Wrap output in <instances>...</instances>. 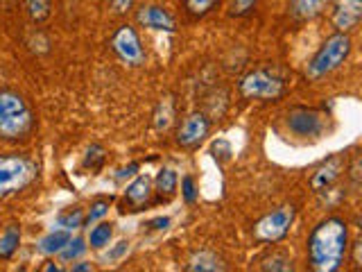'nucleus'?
<instances>
[{
  "mask_svg": "<svg viewBox=\"0 0 362 272\" xmlns=\"http://www.w3.org/2000/svg\"><path fill=\"white\" fill-rule=\"evenodd\" d=\"M349 252V227L342 218H326L315 227L308 241V261L317 272H335Z\"/></svg>",
  "mask_w": 362,
  "mask_h": 272,
  "instance_id": "f257e3e1",
  "label": "nucleus"
},
{
  "mask_svg": "<svg viewBox=\"0 0 362 272\" xmlns=\"http://www.w3.org/2000/svg\"><path fill=\"white\" fill-rule=\"evenodd\" d=\"M34 125L32 109L18 91L0 89V139H25Z\"/></svg>",
  "mask_w": 362,
  "mask_h": 272,
  "instance_id": "f03ea898",
  "label": "nucleus"
},
{
  "mask_svg": "<svg viewBox=\"0 0 362 272\" xmlns=\"http://www.w3.org/2000/svg\"><path fill=\"white\" fill-rule=\"evenodd\" d=\"M351 48H354V43H351V37L346 32H337L333 37H328L322 43V48L317 50L315 57L308 62V66H305V77H308L310 82H317V79L331 75L346 62Z\"/></svg>",
  "mask_w": 362,
  "mask_h": 272,
  "instance_id": "7ed1b4c3",
  "label": "nucleus"
},
{
  "mask_svg": "<svg viewBox=\"0 0 362 272\" xmlns=\"http://www.w3.org/2000/svg\"><path fill=\"white\" fill-rule=\"evenodd\" d=\"M37 179V164L23 154H0V198H9Z\"/></svg>",
  "mask_w": 362,
  "mask_h": 272,
  "instance_id": "20e7f679",
  "label": "nucleus"
},
{
  "mask_svg": "<svg viewBox=\"0 0 362 272\" xmlns=\"http://www.w3.org/2000/svg\"><path fill=\"white\" fill-rule=\"evenodd\" d=\"M240 94L247 100H279L286 94V82L265 68H258L240 79Z\"/></svg>",
  "mask_w": 362,
  "mask_h": 272,
  "instance_id": "39448f33",
  "label": "nucleus"
},
{
  "mask_svg": "<svg viewBox=\"0 0 362 272\" xmlns=\"http://www.w3.org/2000/svg\"><path fill=\"white\" fill-rule=\"evenodd\" d=\"M294 215H297V209H294L292 204H283V207L269 211L254 225V236L260 243L281 241V238H286V234L290 232Z\"/></svg>",
  "mask_w": 362,
  "mask_h": 272,
  "instance_id": "423d86ee",
  "label": "nucleus"
},
{
  "mask_svg": "<svg viewBox=\"0 0 362 272\" xmlns=\"http://www.w3.org/2000/svg\"><path fill=\"white\" fill-rule=\"evenodd\" d=\"M111 48L118 55V60L127 66H141L145 62V50L141 39L132 26H120L111 37Z\"/></svg>",
  "mask_w": 362,
  "mask_h": 272,
  "instance_id": "0eeeda50",
  "label": "nucleus"
},
{
  "mask_svg": "<svg viewBox=\"0 0 362 272\" xmlns=\"http://www.w3.org/2000/svg\"><path fill=\"white\" fill-rule=\"evenodd\" d=\"M209 130H211V123L204 113H190L177 130V143L181 147H195L206 139Z\"/></svg>",
  "mask_w": 362,
  "mask_h": 272,
  "instance_id": "6e6552de",
  "label": "nucleus"
},
{
  "mask_svg": "<svg viewBox=\"0 0 362 272\" xmlns=\"http://www.w3.org/2000/svg\"><path fill=\"white\" fill-rule=\"evenodd\" d=\"M346 162H344V157L342 154H335L331 157L328 162H324L320 168L315 170V175L310 179V186L315 193H324L331 188L335 181L339 179V175H342V170H344Z\"/></svg>",
  "mask_w": 362,
  "mask_h": 272,
  "instance_id": "1a4fd4ad",
  "label": "nucleus"
},
{
  "mask_svg": "<svg viewBox=\"0 0 362 272\" xmlns=\"http://www.w3.org/2000/svg\"><path fill=\"white\" fill-rule=\"evenodd\" d=\"M136 18H139L143 28L154 30V32H175L177 30V23L173 16H170V11L158 5H143Z\"/></svg>",
  "mask_w": 362,
  "mask_h": 272,
  "instance_id": "9d476101",
  "label": "nucleus"
},
{
  "mask_svg": "<svg viewBox=\"0 0 362 272\" xmlns=\"http://www.w3.org/2000/svg\"><path fill=\"white\" fill-rule=\"evenodd\" d=\"M362 18V0H337L333 11V26L337 32H351Z\"/></svg>",
  "mask_w": 362,
  "mask_h": 272,
  "instance_id": "9b49d317",
  "label": "nucleus"
},
{
  "mask_svg": "<svg viewBox=\"0 0 362 272\" xmlns=\"http://www.w3.org/2000/svg\"><path fill=\"white\" fill-rule=\"evenodd\" d=\"M331 0H290V14L299 21L317 18Z\"/></svg>",
  "mask_w": 362,
  "mask_h": 272,
  "instance_id": "f8f14e48",
  "label": "nucleus"
},
{
  "mask_svg": "<svg viewBox=\"0 0 362 272\" xmlns=\"http://www.w3.org/2000/svg\"><path fill=\"white\" fill-rule=\"evenodd\" d=\"M226 266L222 264V259L218 254H213V252H197V254H192L190 261H188V266L186 270L190 272H218V270H224Z\"/></svg>",
  "mask_w": 362,
  "mask_h": 272,
  "instance_id": "ddd939ff",
  "label": "nucleus"
},
{
  "mask_svg": "<svg viewBox=\"0 0 362 272\" xmlns=\"http://www.w3.org/2000/svg\"><path fill=\"white\" fill-rule=\"evenodd\" d=\"M71 241V232H66V230H52V232H48L45 234L41 241H39V249L43 254H48V256H52V254H59L62 249L66 247V243Z\"/></svg>",
  "mask_w": 362,
  "mask_h": 272,
  "instance_id": "4468645a",
  "label": "nucleus"
},
{
  "mask_svg": "<svg viewBox=\"0 0 362 272\" xmlns=\"http://www.w3.org/2000/svg\"><path fill=\"white\" fill-rule=\"evenodd\" d=\"M152 196V179L150 177H136L132 184L127 186V200L132 204H136V207H141V204H145L147 200H150Z\"/></svg>",
  "mask_w": 362,
  "mask_h": 272,
  "instance_id": "2eb2a0df",
  "label": "nucleus"
},
{
  "mask_svg": "<svg viewBox=\"0 0 362 272\" xmlns=\"http://www.w3.org/2000/svg\"><path fill=\"white\" fill-rule=\"evenodd\" d=\"M173 120H175V102L170 96H165L154 111V128L158 132H165L173 125Z\"/></svg>",
  "mask_w": 362,
  "mask_h": 272,
  "instance_id": "dca6fc26",
  "label": "nucleus"
},
{
  "mask_svg": "<svg viewBox=\"0 0 362 272\" xmlns=\"http://www.w3.org/2000/svg\"><path fill=\"white\" fill-rule=\"evenodd\" d=\"M21 245V230L16 225H9L5 234L0 236V259H11Z\"/></svg>",
  "mask_w": 362,
  "mask_h": 272,
  "instance_id": "f3484780",
  "label": "nucleus"
},
{
  "mask_svg": "<svg viewBox=\"0 0 362 272\" xmlns=\"http://www.w3.org/2000/svg\"><path fill=\"white\" fill-rule=\"evenodd\" d=\"M111 236H113V225L111 222H100V225L93 227V230H90V234H88V245L95 247V249H102L105 245H109Z\"/></svg>",
  "mask_w": 362,
  "mask_h": 272,
  "instance_id": "a211bd4d",
  "label": "nucleus"
},
{
  "mask_svg": "<svg viewBox=\"0 0 362 272\" xmlns=\"http://www.w3.org/2000/svg\"><path fill=\"white\" fill-rule=\"evenodd\" d=\"M177 181H179V177H177L175 170L163 168L161 173L156 175L154 184H156V191L161 193V196H173V193L177 191Z\"/></svg>",
  "mask_w": 362,
  "mask_h": 272,
  "instance_id": "6ab92c4d",
  "label": "nucleus"
},
{
  "mask_svg": "<svg viewBox=\"0 0 362 272\" xmlns=\"http://www.w3.org/2000/svg\"><path fill=\"white\" fill-rule=\"evenodd\" d=\"M25 9L34 23H43L50 16V0H25Z\"/></svg>",
  "mask_w": 362,
  "mask_h": 272,
  "instance_id": "aec40b11",
  "label": "nucleus"
},
{
  "mask_svg": "<svg viewBox=\"0 0 362 272\" xmlns=\"http://www.w3.org/2000/svg\"><path fill=\"white\" fill-rule=\"evenodd\" d=\"M84 222V213L82 209H73V211H68V213H62L59 218H57V227L59 230H66V232H75L79 230Z\"/></svg>",
  "mask_w": 362,
  "mask_h": 272,
  "instance_id": "412c9836",
  "label": "nucleus"
},
{
  "mask_svg": "<svg viewBox=\"0 0 362 272\" xmlns=\"http://www.w3.org/2000/svg\"><path fill=\"white\" fill-rule=\"evenodd\" d=\"M260 268H263V270H281V272H288V270H292V259L286 256V254H281V252H274V254H269L267 259H263Z\"/></svg>",
  "mask_w": 362,
  "mask_h": 272,
  "instance_id": "4be33fe9",
  "label": "nucleus"
},
{
  "mask_svg": "<svg viewBox=\"0 0 362 272\" xmlns=\"http://www.w3.org/2000/svg\"><path fill=\"white\" fill-rule=\"evenodd\" d=\"M86 243L82 241V238H71V241L66 243V247L59 252V256L64 259V261H75V259H79L84 252H86Z\"/></svg>",
  "mask_w": 362,
  "mask_h": 272,
  "instance_id": "5701e85b",
  "label": "nucleus"
},
{
  "mask_svg": "<svg viewBox=\"0 0 362 272\" xmlns=\"http://www.w3.org/2000/svg\"><path fill=\"white\" fill-rule=\"evenodd\" d=\"M215 3H218V0H186V9L192 16H204L215 7Z\"/></svg>",
  "mask_w": 362,
  "mask_h": 272,
  "instance_id": "b1692460",
  "label": "nucleus"
},
{
  "mask_svg": "<svg viewBox=\"0 0 362 272\" xmlns=\"http://www.w3.org/2000/svg\"><path fill=\"white\" fill-rule=\"evenodd\" d=\"M102 162H105V147H102V145H90L88 152H86V159H84V166L90 168V170H95V168H100Z\"/></svg>",
  "mask_w": 362,
  "mask_h": 272,
  "instance_id": "393cba45",
  "label": "nucleus"
},
{
  "mask_svg": "<svg viewBox=\"0 0 362 272\" xmlns=\"http://www.w3.org/2000/svg\"><path fill=\"white\" fill-rule=\"evenodd\" d=\"M107 213H109V202H107V200H98V202L90 204V211H88V215H86V222H88V225H95L98 220L105 218Z\"/></svg>",
  "mask_w": 362,
  "mask_h": 272,
  "instance_id": "a878e982",
  "label": "nucleus"
},
{
  "mask_svg": "<svg viewBox=\"0 0 362 272\" xmlns=\"http://www.w3.org/2000/svg\"><path fill=\"white\" fill-rule=\"evenodd\" d=\"M181 196H184V200L188 202V204H192L197 200V188H195V179L192 177H184L181 179Z\"/></svg>",
  "mask_w": 362,
  "mask_h": 272,
  "instance_id": "bb28decb",
  "label": "nucleus"
},
{
  "mask_svg": "<svg viewBox=\"0 0 362 272\" xmlns=\"http://www.w3.org/2000/svg\"><path fill=\"white\" fill-rule=\"evenodd\" d=\"M127 252H129V241H120V243H116V245L109 249L107 261H111V264H113V261H120Z\"/></svg>",
  "mask_w": 362,
  "mask_h": 272,
  "instance_id": "cd10ccee",
  "label": "nucleus"
},
{
  "mask_svg": "<svg viewBox=\"0 0 362 272\" xmlns=\"http://www.w3.org/2000/svg\"><path fill=\"white\" fill-rule=\"evenodd\" d=\"M254 5H256V0H231V14L233 16H243Z\"/></svg>",
  "mask_w": 362,
  "mask_h": 272,
  "instance_id": "c85d7f7f",
  "label": "nucleus"
},
{
  "mask_svg": "<svg viewBox=\"0 0 362 272\" xmlns=\"http://www.w3.org/2000/svg\"><path fill=\"white\" fill-rule=\"evenodd\" d=\"M111 5H113V9L118 11V14H124V11L132 9L134 0H111Z\"/></svg>",
  "mask_w": 362,
  "mask_h": 272,
  "instance_id": "c756f323",
  "label": "nucleus"
},
{
  "mask_svg": "<svg viewBox=\"0 0 362 272\" xmlns=\"http://www.w3.org/2000/svg\"><path fill=\"white\" fill-rule=\"evenodd\" d=\"M93 270V266L90 264H77V266H73V272H90Z\"/></svg>",
  "mask_w": 362,
  "mask_h": 272,
  "instance_id": "7c9ffc66",
  "label": "nucleus"
}]
</instances>
